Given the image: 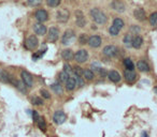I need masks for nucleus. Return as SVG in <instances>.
Wrapping results in <instances>:
<instances>
[{"mask_svg":"<svg viewBox=\"0 0 157 137\" xmlns=\"http://www.w3.org/2000/svg\"><path fill=\"white\" fill-rule=\"evenodd\" d=\"M89 14H90L92 19L98 25H104L108 21L107 15L104 14L101 10H99L98 8H94V9H92L90 12H89Z\"/></svg>","mask_w":157,"mask_h":137,"instance_id":"nucleus-1","label":"nucleus"},{"mask_svg":"<svg viewBox=\"0 0 157 137\" xmlns=\"http://www.w3.org/2000/svg\"><path fill=\"white\" fill-rule=\"evenodd\" d=\"M74 40H75V32L72 29H68L63 34L61 43L64 45H70V44H72V43L74 42Z\"/></svg>","mask_w":157,"mask_h":137,"instance_id":"nucleus-2","label":"nucleus"},{"mask_svg":"<svg viewBox=\"0 0 157 137\" xmlns=\"http://www.w3.org/2000/svg\"><path fill=\"white\" fill-rule=\"evenodd\" d=\"M102 54L104 56L109 57V58H113V57L117 56L118 48L114 45H107L104 46V49H102Z\"/></svg>","mask_w":157,"mask_h":137,"instance_id":"nucleus-3","label":"nucleus"},{"mask_svg":"<svg viewBox=\"0 0 157 137\" xmlns=\"http://www.w3.org/2000/svg\"><path fill=\"white\" fill-rule=\"evenodd\" d=\"M74 60L78 63H84L88 60V53L86 49H80L74 55Z\"/></svg>","mask_w":157,"mask_h":137,"instance_id":"nucleus-4","label":"nucleus"},{"mask_svg":"<svg viewBox=\"0 0 157 137\" xmlns=\"http://www.w3.org/2000/svg\"><path fill=\"white\" fill-rule=\"evenodd\" d=\"M21 77H22V81H23L28 88H30V87L33 86V78H32L31 74L28 73L27 71H22Z\"/></svg>","mask_w":157,"mask_h":137,"instance_id":"nucleus-5","label":"nucleus"},{"mask_svg":"<svg viewBox=\"0 0 157 137\" xmlns=\"http://www.w3.org/2000/svg\"><path fill=\"white\" fill-rule=\"evenodd\" d=\"M25 45L28 49L33 50V49H36L37 47L39 46V40L37 39L36 35H30L28 39L26 40Z\"/></svg>","mask_w":157,"mask_h":137,"instance_id":"nucleus-6","label":"nucleus"},{"mask_svg":"<svg viewBox=\"0 0 157 137\" xmlns=\"http://www.w3.org/2000/svg\"><path fill=\"white\" fill-rule=\"evenodd\" d=\"M75 24L80 28H84L86 25V18L83 14L82 11H76L75 12Z\"/></svg>","mask_w":157,"mask_h":137,"instance_id":"nucleus-7","label":"nucleus"},{"mask_svg":"<svg viewBox=\"0 0 157 137\" xmlns=\"http://www.w3.org/2000/svg\"><path fill=\"white\" fill-rule=\"evenodd\" d=\"M59 38V29L56 27H52L49 30V34H47V40L51 43H55Z\"/></svg>","mask_w":157,"mask_h":137,"instance_id":"nucleus-8","label":"nucleus"},{"mask_svg":"<svg viewBox=\"0 0 157 137\" xmlns=\"http://www.w3.org/2000/svg\"><path fill=\"white\" fill-rule=\"evenodd\" d=\"M124 78H125V81H127L128 84H133V83L137 81L138 75H137V73L135 71L125 70V72H124Z\"/></svg>","mask_w":157,"mask_h":137,"instance_id":"nucleus-9","label":"nucleus"},{"mask_svg":"<svg viewBox=\"0 0 157 137\" xmlns=\"http://www.w3.org/2000/svg\"><path fill=\"white\" fill-rule=\"evenodd\" d=\"M111 8H112L115 12H118V13H123V12H125L126 10V6L122 2L121 0H113V1L111 2Z\"/></svg>","mask_w":157,"mask_h":137,"instance_id":"nucleus-10","label":"nucleus"},{"mask_svg":"<svg viewBox=\"0 0 157 137\" xmlns=\"http://www.w3.org/2000/svg\"><path fill=\"white\" fill-rule=\"evenodd\" d=\"M67 119V116H66V114L63 112V110H57V112H55L53 116V120L54 122L56 123V124H63V123L66 121Z\"/></svg>","mask_w":157,"mask_h":137,"instance_id":"nucleus-11","label":"nucleus"},{"mask_svg":"<svg viewBox=\"0 0 157 137\" xmlns=\"http://www.w3.org/2000/svg\"><path fill=\"white\" fill-rule=\"evenodd\" d=\"M35 17H36V19L39 23H44V21H47V19H49V14H47V12L45 10H43V9H40V10H38L35 13Z\"/></svg>","mask_w":157,"mask_h":137,"instance_id":"nucleus-12","label":"nucleus"},{"mask_svg":"<svg viewBox=\"0 0 157 137\" xmlns=\"http://www.w3.org/2000/svg\"><path fill=\"white\" fill-rule=\"evenodd\" d=\"M69 16H70V14H69V12L66 9H63V10H59L57 12V14H56V19H57V21H59V23H66V21L69 19Z\"/></svg>","mask_w":157,"mask_h":137,"instance_id":"nucleus-13","label":"nucleus"},{"mask_svg":"<svg viewBox=\"0 0 157 137\" xmlns=\"http://www.w3.org/2000/svg\"><path fill=\"white\" fill-rule=\"evenodd\" d=\"M101 43H102V40L100 38L99 35H92V36H89L88 39V45L92 47V48H97V47H99L101 45Z\"/></svg>","mask_w":157,"mask_h":137,"instance_id":"nucleus-14","label":"nucleus"},{"mask_svg":"<svg viewBox=\"0 0 157 137\" xmlns=\"http://www.w3.org/2000/svg\"><path fill=\"white\" fill-rule=\"evenodd\" d=\"M133 16H135L137 21H144L147 19V13H145L144 9H142V8H138V9L133 11Z\"/></svg>","mask_w":157,"mask_h":137,"instance_id":"nucleus-15","label":"nucleus"},{"mask_svg":"<svg viewBox=\"0 0 157 137\" xmlns=\"http://www.w3.org/2000/svg\"><path fill=\"white\" fill-rule=\"evenodd\" d=\"M33 31L38 35H44L47 33V26H44L42 23H36L33 24Z\"/></svg>","mask_w":157,"mask_h":137,"instance_id":"nucleus-16","label":"nucleus"},{"mask_svg":"<svg viewBox=\"0 0 157 137\" xmlns=\"http://www.w3.org/2000/svg\"><path fill=\"white\" fill-rule=\"evenodd\" d=\"M108 77H109V79H110L112 83H115V84H116V83H119L122 79L121 74L118 73L117 71H114V70L110 71V72L108 73Z\"/></svg>","mask_w":157,"mask_h":137,"instance_id":"nucleus-17","label":"nucleus"},{"mask_svg":"<svg viewBox=\"0 0 157 137\" xmlns=\"http://www.w3.org/2000/svg\"><path fill=\"white\" fill-rule=\"evenodd\" d=\"M137 67L140 72H143V73H147V72H150V65L147 63V61L144 60H139L138 63H137Z\"/></svg>","mask_w":157,"mask_h":137,"instance_id":"nucleus-18","label":"nucleus"},{"mask_svg":"<svg viewBox=\"0 0 157 137\" xmlns=\"http://www.w3.org/2000/svg\"><path fill=\"white\" fill-rule=\"evenodd\" d=\"M143 45V38L140 35H133V39H132V47L133 48H140Z\"/></svg>","mask_w":157,"mask_h":137,"instance_id":"nucleus-19","label":"nucleus"},{"mask_svg":"<svg viewBox=\"0 0 157 137\" xmlns=\"http://www.w3.org/2000/svg\"><path fill=\"white\" fill-rule=\"evenodd\" d=\"M61 57H63V59L66 60V61H70L74 58V55H73V52H72L71 49H64L63 52H61Z\"/></svg>","mask_w":157,"mask_h":137,"instance_id":"nucleus-20","label":"nucleus"},{"mask_svg":"<svg viewBox=\"0 0 157 137\" xmlns=\"http://www.w3.org/2000/svg\"><path fill=\"white\" fill-rule=\"evenodd\" d=\"M0 81H2V83H9L11 84L12 83V78L10 77V74L8 73L6 70H1L0 71Z\"/></svg>","mask_w":157,"mask_h":137,"instance_id":"nucleus-21","label":"nucleus"},{"mask_svg":"<svg viewBox=\"0 0 157 137\" xmlns=\"http://www.w3.org/2000/svg\"><path fill=\"white\" fill-rule=\"evenodd\" d=\"M65 85H66V89H67L68 91H72V90H74L75 87H76V83H75L74 77H70Z\"/></svg>","mask_w":157,"mask_h":137,"instance_id":"nucleus-22","label":"nucleus"},{"mask_svg":"<svg viewBox=\"0 0 157 137\" xmlns=\"http://www.w3.org/2000/svg\"><path fill=\"white\" fill-rule=\"evenodd\" d=\"M51 88H52V90H53L56 94L58 95H61L63 93H64V89H63V86H61L59 83H55V84L51 85Z\"/></svg>","mask_w":157,"mask_h":137,"instance_id":"nucleus-23","label":"nucleus"},{"mask_svg":"<svg viewBox=\"0 0 157 137\" xmlns=\"http://www.w3.org/2000/svg\"><path fill=\"white\" fill-rule=\"evenodd\" d=\"M132 39H133V35L132 34H126L125 36H124V39H123V43H124V45L126 46V47H128V48H130V47H132Z\"/></svg>","mask_w":157,"mask_h":137,"instance_id":"nucleus-24","label":"nucleus"},{"mask_svg":"<svg viewBox=\"0 0 157 137\" xmlns=\"http://www.w3.org/2000/svg\"><path fill=\"white\" fill-rule=\"evenodd\" d=\"M113 26L114 27H116V28L121 31L122 29L124 28V26H125V23H124V21L122 19V18H119V17H117V18H114V21H113Z\"/></svg>","mask_w":157,"mask_h":137,"instance_id":"nucleus-25","label":"nucleus"},{"mask_svg":"<svg viewBox=\"0 0 157 137\" xmlns=\"http://www.w3.org/2000/svg\"><path fill=\"white\" fill-rule=\"evenodd\" d=\"M14 86L16 87V88L19 90L21 92H23V93H27V86H26L23 81H14Z\"/></svg>","mask_w":157,"mask_h":137,"instance_id":"nucleus-26","label":"nucleus"},{"mask_svg":"<svg viewBox=\"0 0 157 137\" xmlns=\"http://www.w3.org/2000/svg\"><path fill=\"white\" fill-rule=\"evenodd\" d=\"M124 67H126V70H129V71L135 70V63L132 62V60L130 59V58L124 59Z\"/></svg>","mask_w":157,"mask_h":137,"instance_id":"nucleus-27","label":"nucleus"},{"mask_svg":"<svg viewBox=\"0 0 157 137\" xmlns=\"http://www.w3.org/2000/svg\"><path fill=\"white\" fill-rule=\"evenodd\" d=\"M95 77V74L92 70H84L83 71V78H85L86 81H92Z\"/></svg>","mask_w":157,"mask_h":137,"instance_id":"nucleus-28","label":"nucleus"},{"mask_svg":"<svg viewBox=\"0 0 157 137\" xmlns=\"http://www.w3.org/2000/svg\"><path fill=\"white\" fill-rule=\"evenodd\" d=\"M88 36L86 33H81V34L78 35V43L81 44V45H84V44H88Z\"/></svg>","mask_w":157,"mask_h":137,"instance_id":"nucleus-29","label":"nucleus"},{"mask_svg":"<svg viewBox=\"0 0 157 137\" xmlns=\"http://www.w3.org/2000/svg\"><path fill=\"white\" fill-rule=\"evenodd\" d=\"M149 21H150L151 26H153V27H156V26H157V12H153V13L150 15V17H149Z\"/></svg>","mask_w":157,"mask_h":137,"instance_id":"nucleus-30","label":"nucleus"},{"mask_svg":"<svg viewBox=\"0 0 157 137\" xmlns=\"http://www.w3.org/2000/svg\"><path fill=\"white\" fill-rule=\"evenodd\" d=\"M61 0H47V4L51 8H56L60 4Z\"/></svg>","mask_w":157,"mask_h":137,"instance_id":"nucleus-31","label":"nucleus"},{"mask_svg":"<svg viewBox=\"0 0 157 137\" xmlns=\"http://www.w3.org/2000/svg\"><path fill=\"white\" fill-rule=\"evenodd\" d=\"M71 77L69 74H67V73H65V72H61L60 74H59V81H61V83H67V81H68L69 78Z\"/></svg>","mask_w":157,"mask_h":137,"instance_id":"nucleus-32","label":"nucleus"},{"mask_svg":"<svg viewBox=\"0 0 157 137\" xmlns=\"http://www.w3.org/2000/svg\"><path fill=\"white\" fill-rule=\"evenodd\" d=\"M38 127H39V129L41 131H43V132H45L47 131V123H45V121H44V119H39V121H38Z\"/></svg>","mask_w":157,"mask_h":137,"instance_id":"nucleus-33","label":"nucleus"},{"mask_svg":"<svg viewBox=\"0 0 157 137\" xmlns=\"http://www.w3.org/2000/svg\"><path fill=\"white\" fill-rule=\"evenodd\" d=\"M109 33H110L112 36H116V35H118V33H119V30L112 25L110 28H109Z\"/></svg>","mask_w":157,"mask_h":137,"instance_id":"nucleus-34","label":"nucleus"},{"mask_svg":"<svg viewBox=\"0 0 157 137\" xmlns=\"http://www.w3.org/2000/svg\"><path fill=\"white\" fill-rule=\"evenodd\" d=\"M83 69L81 67H73V74L74 76H83Z\"/></svg>","mask_w":157,"mask_h":137,"instance_id":"nucleus-35","label":"nucleus"},{"mask_svg":"<svg viewBox=\"0 0 157 137\" xmlns=\"http://www.w3.org/2000/svg\"><path fill=\"white\" fill-rule=\"evenodd\" d=\"M74 79L78 87H83L84 86V78L82 76H74Z\"/></svg>","mask_w":157,"mask_h":137,"instance_id":"nucleus-36","label":"nucleus"},{"mask_svg":"<svg viewBox=\"0 0 157 137\" xmlns=\"http://www.w3.org/2000/svg\"><path fill=\"white\" fill-rule=\"evenodd\" d=\"M27 2L30 7H39L42 3V0H27Z\"/></svg>","mask_w":157,"mask_h":137,"instance_id":"nucleus-37","label":"nucleus"},{"mask_svg":"<svg viewBox=\"0 0 157 137\" xmlns=\"http://www.w3.org/2000/svg\"><path fill=\"white\" fill-rule=\"evenodd\" d=\"M64 72H65V73H67V74H69V75H70V74H71L72 72H73V69H72L71 65H70L69 63H65V64H64Z\"/></svg>","mask_w":157,"mask_h":137,"instance_id":"nucleus-38","label":"nucleus"},{"mask_svg":"<svg viewBox=\"0 0 157 137\" xmlns=\"http://www.w3.org/2000/svg\"><path fill=\"white\" fill-rule=\"evenodd\" d=\"M31 102L33 105H42L43 104V101L40 98H38V96H33L31 98Z\"/></svg>","mask_w":157,"mask_h":137,"instance_id":"nucleus-39","label":"nucleus"},{"mask_svg":"<svg viewBox=\"0 0 157 137\" xmlns=\"http://www.w3.org/2000/svg\"><path fill=\"white\" fill-rule=\"evenodd\" d=\"M40 93L42 94V96L44 98H47V100H49V98H51V94H50V92L47 91V90H45V89H41L40 90Z\"/></svg>","mask_w":157,"mask_h":137,"instance_id":"nucleus-40","label":"nucleus"},{"mask_svg":"<svg viewBox=\"0 0 157 137\" xmlns=\"http://www.w3.org/2000/svg\"><path fill=\"white\" fill-rule=\"evenodd\" d=\"M130 30H131V32L133 33V34H136V35H138V33L140 32V27H138L137 25H132L131 27H130Z\"/></svg>","mask_w":157,"mask_h":137,"instance_id":"nucleus-41","label":"nucleus"},{"mask_svg":"<svg viewBox=\"0 0 157 137\" xmlns=\"http://www.w3.org/2000/svg\"><path fill=\"white\" fill-rule=\"evenodd\" d=\"M32 119H33V121H35V122H38V121H39V119H40L39 114L37 113L36 110H33V112H32Z\"/></svg>","mask_w":157,"mask_h":137,"instance_id":"nucleus-42","label":"nucleus"},{"mask_svg":"<svg viewBox=\"0 0 157 137\" xmlns=\"http://www.w3.org/2000/svg\"><path fill=\"white\" fill-rule=\"evenodd\" d=\"M99 73H100V75H101V76H106V75H108V73H109V72H107V70H106V69H102V67H100V70H99Z\"/></svg>","mask_w":157,"mask_h":137,"instance_id":"nucleus-43","label":"nucleus"},{"mask_svg":"<svg viewBox=\"0 0 157 137\" xmlns=\"http://www.w3.org/2000/svg\"><path fill=\"white\" fill-rule=\"evenodd\" d=\"M141 136H142V137H149V136H147V132H142Z\"/></svg>","mask_w":157,"mask_h":137,"instance_id":"nucleus-44","label":"nucleus"},{"mask_svg":"<svg viewBox=\"0 0 157 137\" xmlns=\"http://www.w3.org/2000/svg\"><path fill=\"white\" fill-rule=\"evenodd\" d=\"M154 91H155V93L157 94V87H155V88H154Z\"/></svg>","mask_w":157,"mask_h":137,"instance_id":"nucleus-45","label":"nucleus"}]
</instances>
